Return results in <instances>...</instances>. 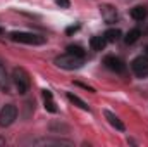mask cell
Listing matches in <instances>:
<instances>
[{
	"mask_svg": "<svg viewBox=\"0 0 148 147\" xmlns=\"http://www.w3.org/2000/svg\"><path fill=\"white\" fill-rule=\"evenodd\" d=\"M55 3H57L59 7H62V9H69V5H71L69 0H55Z\"/></svg>",
	"mask_w": 148,
	"mask_h": 147,
	"instance_id": "19",
	"label": "cell"
},
{
	"mask_svg": "<svg viewBox=\"0 0 148 147\" xmlns=\"http://www.w3.org/2000/svg\"><path fill=\"white\" fill-rule=\"evenodd\" d=\"M45 99V109L48 111V112H55L57 107H55V102H53V99L52 97H43Z\"/></svg>",
	"mask_w": 148,
	"mask_h": 147,
	"instance_id": "18",
	"label": "cell"
},
{
	"mask_svg": "<svg viewBox=\"0 0 148 147\" xmlns=\"http://www.w3.org/2000/svg\"><path fill=\"white\" fill-rule=\"evenodd\" d=\"M67 99H69V101L73 102L74 106H77L79 109H83V111H88V109H90V107H88V104H86V102H84L83 99H79L77 95H74V94H71V92L67 94Z\"/></svg>",
	"mask_w": 148,
	"mask_h": 147,
	"instance_id": "15",
	"label": "cell"
},
{
	"mask_svg": "<svg viewBox=\"0 0 148 147\" xmlns=\"http://www.w3.org/2000/svg\"><path fill=\"white\" fill-rule=\"evenodd\" d=\"M105 45H107L105 37H93L90 40V47H91L95 52H102V50L105 49Z\"/></svg>",
	"mask_w": 148,
	"mask_h": 147,
	"instance_id": "11",
	"label": "cell"
},
{
	"mask_svg": "<svg viewBox=\"0 0 148 147\" xmlns=\"http://www.w3.org/2000/svg\"><path fill=\"white\" fill-rule=\"evenodd\" d=\"M121 30H117V28H110V30H107L105 33H103V37L107 42H110V43H115V42H119L121 40Z\"/></svg>",
	"mask_w": 148,
	"mask_h": 147,
	"instance_id": "13",
	"label": "cell"
},
{
	"mask_svg": "<svg viewBox=\"0 0 148 147\" xmlns=\"http://www.w3.org/2000/svg\"><path fill=\"white\" fill-rule=\"evenodd\" d=\"M2 33H5V30H3V28H0V35H2Z\"/></svg>",
	"mask_w": 148,
	"mask_h": 147,
	"instance_id": "23",
	"label": "cell"
},
{
	"mask_svg": "<svg viewBox=\"0 0 148 147\" xmlns=\"http://www.w3.org/2000/svg\"><path fill=\"white\" fill-rule=\"evenodd\" d=\"M77 30H79V24H76V26H69V28L66 30V33H67V35H73V33H76Z\"/></svg>",
	"mask_w": 148,
	"mask_h": 147,
	"instance_id": "20",
	"label": "cell"
},
{
	"mask_svg": "<svg viewBox=\"0 0 148 147\" xmlns=\"http://www.w3.org/2000/svg\"><path fill=\"white\" fill-rule=\"evenodd\" d=\"M131 69L138 78H147L148 76V57L147 55H140L131 62Z\"/></svg>",
	"mask_w": 148,
	"mask_h": 147,
	"instance_id": "5",
	"label": "cell"
},
{
	"mask_svg": "<svg viewBox=\"0 0 148 147\" xmlns=\"http://www.w3.org/2000/svg\"><path fill=\"white\" fill-rule=\"evenodd\" d=\"M103 114H105V118H107V121L110 123V125L114 126V128H115V130H119V132H124V130H126V126H124V123H122V121H121V119H119V118H117V116L114 114V112H110V111H105Z\"/></svg>",
	"mask_w": 148,
	"mask_h": 147,
	"instance_id": "9",
	"label": "cell"
},
{
	"mask_svg": "<svg viewBox=\"0 0 148 147\" xmlns=\"http://www.w3.org/2000/svg\"><path fill=\"white\" fill-rule=\"evenodd\" d=\"M17 118V107L14 104H5L2 111H0V126L2 128H7L10 126Z\"/></svg>",
	"mask_w": 148,
	"mask_h": 147,
	"instance_id": "4",
	"label": "cell"
},
{
	"mask_svg": "<svg viewBox=\"0 0 148 147\" xmlns=\"http://www.w3.org/2000/svg\"><path fill=\"white\" fill-rule=\"evenodd\" d=\"M83 57H77V55H73V54H62L55 59V64L62 69H79L83 66Z\"/></svg>",
	"mask_w": 148,
	"mask_h": 147,
	"instance_id": "3",
	"label": "cell"
},
{
	"mask_svg": "<svg viewBox=\"0 0 148 147\" xmlns=\"http://www.w3.org/2000/svg\"><path fill=\"white\" fill-rule=\"evenodd\" d=\"M141 37V30L140 28H133V30H129L127 31V35L124 37V42L127 43V45H133V43H136L138 40Z\"/></svg>",
	"mask_w": 148,
	"mask_h": 147,
	"instance_id": "12",
	"label": "cell"
},
{
	"mask_svg": "<svg viewBox=\"0 0 148 147\" xmlns=\"http://www.w3.org/2000/svg\"><path fill=\"white\" fill-rule=\"evenodd\" d=\"M12 42H17V43H26V45H43L47 42V38L36 35V33H26V31H14L12 35Z\"/></svg>",
	"mask_w": 148,
	"mask_h": 147,
	"instance_id": "2",
	"label": "cell"
},
{
	"mask_svg": "<svg viewBox=\"0 0 148 147\" xmlns=\"http://www.w3.org/2000/svg\"><path fill=\"white\" fill-rule=\"evenodd\" d=\"M145 50H147V54H148V47H147V49H145Z\"/></svg>",
	"mask_w": 148,
	"mask_h": 147,
	"instance_id": "24",
	"label": "cell"
},
{
	"mask_svg": "<svg viewBox=\"0 0 148 147\" xmlns=\"http://www.w3.org/2000/svg\"><path fill=\"white\" fill-rule=\"evenodd\" d=\"M67 52L73 54V55H77V57H83V59H84V54H86L84 49L79 47V45H69V47H67Z\"/></svg>",
	"mask_w": 148,
	"mask_h": 147,
	"instance_id": "16",
	"label": "cell"
},
{
	"mask_svg": "<svg viewBox=\"0 0 148 147\" xmlns=\"http://www.w3.org/2000/svg\"><path fill=\"white\" fill-rule=\"evenodd\" d=\"M147 16H148V10H147V7H143V5H136V7L131 9V17L134 21H145Z\"/></svg>",
	"mask_w": 148,
	"mask_h": 147,
	"instance_id": "10",
	"label": "cell"
},
{
	"mask_svg": "<svg viewBox=\"0 0 148 147\" xmlns=\"http://www.w3.org/2000/svg\"><path fill=\"white\" fill-rule=\"evenodd\" d=\"M2 146H5V139H3V137H0V147Z\"/></svg>",
	"mask_w": 148,
	"mask_h": 147,
	"instance_id": "22",
	"label": "cell"
},
{
	"mask_svg": "<svg viewBox=\"0 0 148 147\" xmlns=\"http://www.w3.org/2000/svg\"><path fill=\"white\" fill-rule=\"evenodd\" d=\"M103 64H105L110 71H114V73H124V71H126L124 61L119 59V57H115V55H107V57L103 59Z\"/></svg>",
	"mask_w": 148,
	"mask_h": 147,
	"instance_id": "7",
	"label": "cell"
},
{
	"mask_svg": "<svg viewBox=\"0 0 148 147\" xmlns=\"http://www.w3.org/2000/svg\"><path fill=\"white\" fill-rule=\"evenodd\" d=\"M33 146H73L71 140L66 139H36L33 140Z\"/></svg>",
	"mask_w": 148,
	"mask_h": 147,
	"instance_id": "8",
	"label": "cell"
},
{
	"mask_svg": "<svg viewBox=\"0 0 148 147\" xmlns=\"http://www.w3.org/2000/svg\"><path fill=\"white\" fill-rule=\"evenodd\" d=\"M50 132L52 133H57V132H60V130H64V132H67L69 130V126L67 125H64V123H59V121H53V123H50Z\"/></svg>",
	"mask_w": 148,
	"mask_h": 147,
	"instance_id": "17",
	"label": "cell"
},
{
	"mask_svg": "<svg viewBox=\"0 0 148 147\" xmlns=\"http://www.w3.org/2000/svg\"><path fill=\"white\" fill-rule=\"evenodd\" d=\"M100 14H102L103 21H105L107 24L117 23V19H119V14H117L115 7L110 5V3H102V5H100Z\"/></svg>",
	"mask_w": 148,
	"mask_h": 147,
	"instance_id": "6",
	"label": "cell"
},
{
	"mask_svg": "<svg viewBox=\"0 0 148 147\" xmlns=\"http://www.w3.org/2000/svg\"><path fill=\"white\" fill-rule=\"evenodd\" d=\"M76 85L81 87V88H84V90H88V92H95V88H91V87H88V85H84V83H81V81H76Z\"/></svg>",
	"mask_w": 148,
	"mask_h": 147,
	"instance_id": "21",
	"label": "cell"
},
{
	"mask_svg": "<svg viewBox=\"0 0 148 147\" xmlns=\"http://www.w3.org/2000/svg\"><path fill=\"white\" fill-rule=\"evenodd\" d=\"M147 33H148V30H147Z\"/></svg>",
	"mask_w": 148,
	"mask_h": 147,
	"instance_id": "25",
	"label": "cell"
},
{
	"mask_svg": "<svg viewBox=\"0 0 148 147\" xmlns=\"http://www.w3.org/2000/svg\"><path fill=\"white\" fill-rule=\"evenodd\" d=\"M12 81H14V85H16V88H17L19 94H26L29 90L31 80H29V74H28L26 69L14 68V71H12Z\"/></svg>",
	"mask_w": 148,
	"mask_h": 147,
	"instance_id": "1",
	"label": "cell"
},
{
	"mask_svg": "<svg viewBox=\"0 0 148 147\" xmlns=\"http://www.w3.org/2000/svg\"><path fill=\"white\" fill-rule=\"evenodd\" d=\"M0 90H3V92H9V90H10L9 78H7L5 68H3V64H2V62H0Z\"/></svg>",
	"mask_w": 148,
	"mask_h": 147,
	"instance_id": "14",
	"label": "cell"
}]
</instances>
